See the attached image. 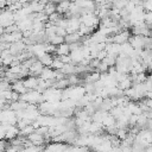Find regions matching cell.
I'll use <instances>...</instances> for the list:
<instances>
[{
    "mask_svg": "<svg viewBox=\"0 0 152 152\" xmlns=\"http://www.w3.org/2000/svg\"><path fill=\"white\" fill-rule=\"evenodd\" d=\"M146 152H152V148H151V147H148V148L146 150Z\"/></svg>",
    "mask_w": 152,
    "mask_h": 152,
    "instance_id": "cell-23",
    "label": "cell"
},
{
    "mask_svg": "<svg viewBox=\"0 0 152 152\" xmlns=\"http://www.w3.org/2000/svg\"><path fill=\"white\" fill-rule=\"evenodd\" d=\"M6 135V125L0 124V140H4Z\"/></svg>",
    "mask_w": 152,
    "mask_h": 152,
    "instance_id": "cell-20",
    "label": "cell"
},
{
    "mask_svg": "<svg viewBox=\"0 0 152 152\" xmlns=\"http://www.w3.org/2000/svg\"><path fill=\"white\" fill-rule=\"evenodd\" d=\"M20 131L19 128L14 125H6V135H5V139H10V140H13L15 139L18 135H19Z\"/></svg>",
    "mask_w": 152,
    "mask_h": 152,
    "instance_id": "cell-5",
    "label": "cell"
},
{
    "mask_svg": "<svg viewBox=\"0 0 152 152\" xmlns=\"http://www.w3.org/2000/svg\"><path fill=\"white\" fill-rule=\"evenodd\" d=\"M4 74H5L4 68H2V66H0V76H4Z\"/></svg>",
    "mask_w": 152,
    "mask_h": 152,
    "instance_id": "cell-22",
    "label": "cell"
},
{
    "mask_svg": "<svg viewBox=\"0 0 152 152\" xmlns=\"http://www.w3.org/2000/svg\"><path fill=\"white\" fill-rule=\"evenodd\" d=\"M115 134H116V137H118L120 140H125V139L127 138V135H128V134H127V131H126L125 128H119Z\"/></svg>",
    "mask_w": 152,
    "mask_h": 152,
    "instance_id": "cell-19",
    "label": "cell"
},
{
    "mask_svg": "<svg viewBox=\"0 0 152 152\" xmlns=\"http://www.w3.org/2000/svg\"><path fill=\"white\" fill-rule=\"evenodd\" d=\"M128 39H129V32H128L127 30L120 31L119 33H115V34H113V37H112V42H113L114 44H119V45H122V44L127 43Z\"/></svg>",
    "mask_w": 152,
    "mask_h": 152,
    "instance_id": "cell-2",
    "label": "cell"
},
{
    "mask_svg": "<svg viewBox=\"0 0 152 152\" xmlns=\"http://www.w3.org/2000/svg\"><path fill=\"white\" fill-rule=\"evenodd\" d=\"M63 66H64V64L59 61L58 57L53 58V61H52V63H51V65H50V68H51L52 70H55V71H56V70H57V71H61Z\"/></svg>",
    "mask_w": 152,
    "mask_h": 152,
    "instance_id": "cell-15",
    "label": "cell"
},
{
    "mask_svg": "<svg viewBox=\"0 0 152 152\" xmlns=\"http://www.w3.org/2000/svg\"><path fill=\"white\" fill-rule=\"evenodd\" d=\"M48 40H49L50 44H52V45H55V46H58V45H61V44L64 43V38H63V37H59V36H57V34H53V36L48 37Z\"/></svg>",
    "mask_w": 152,
    "mask_h": 152,
    "instance_id": "cell-12",
    "label": "cell"
},
{
    "mask_svg": "<svg viewBox=\"0 0 152 152\" xmlns=\"http://www.w3.org/2000/svg\"><path fill=\"white\" fill-rule=\"evenodd\" d=\"M4 33H5V28H4V27H1V26H0V37H1V36H2V34H4Z\"/></svg>",
    "mask_w": 152,
    "mask_h": 152,
    "instance_id": "cell-21",
    "label": "cell"
},
{
    "mask_svg": "<svg viewBox=\"0 0 152 152\" xmlns=\"http://www.w3.org/2000/svg\"><path fill=\"white\" fill-rule=\"evenodd\" d=\"M14 24V18H13V13L8 10H2L0 12V26L6 28L11 25Z\"/></svg>",
    "mask_w": 152,
    "mask_h": 152,
    "instance_id": "cell-1",
    "label": "cell"
},
{
    "mask_svg": "<svg viewBox=\"0 0 152 152\" xmlns=\"http://www.w3.org/2000/svg\"><path fill=\"white\" fill-rule=\"evenodd\" d=\"M0 66H2V59L0 58Z\"/></svg>",
    "mask_w": 152,
    "mask_h": 152,
    "instance_id": "cell-24",
    "label": "cell"
},
{
    "mask_svg": "<svg viewBox=\"0 0 152 152\" xmlns=\"http://www.w3.org/2000/svg\"><path fill=\"white\" fill-rule=\"evenodd\" d=\"M56 53L59 56H69L70 55V48H69V44L66 43H63L61 45H58L56 48Z\"/></svg>",
    "mask_w": 152,
    "mask_h": 152,
    "instance_id": "cell-9",
    "label": "cell"
},
{
    "mask_svg": "<svg viewBox=\"0 0 152 152\" xmlns=\"http://www.w3.org/2000/svg\"><path fill=\"white\" fill-rule=\"evenodd\" d=\"M100 76H101V74L99 72V71H94V72H91V74H89L88 76H87V82H89V83H96L97 81H100Z\"/></svg>",
    "mask_w": 152,
    "mask_h": 152,
    "instance_id": "cell-16",
    "label": "cell"
},
{
    "mask_svg": "<svg viewBox=\"0 0 152 152\" xmlns=\"http://www.w3.org/2000/svg\"><path fill=\"white\" fill-rule=\"evenodd\" d=\"M36 129H34V127L32 126V124L31 125H27L26 127H24L23 129H20V133H19V135H30L31 133H33Z\"/></svg>",
    "mask_w": 152,
    "mask_h": 152,
    "instance_id": "cell-18",
    "label": "cell"
},
{
    "mask_svg": "<svg viewBox=\"0 0 152 152\" xmlns=\"http://www.w3.org/2000/svg\"><path fill=\"white\" fill-rule=\"evenodd\" d=\"M80 38H81V36L77 32H75V33H68L64 37V42L66 44H74V43H78L80 42Z\"/></svg>",
    "mask_w": 152,
    "mask_h": 152,
    "instance_id": "cell-10",
    "label": "cell"
},
{
    "mask_svg": "<svg viewBox=\"0 0 152 152\" xmlns=\"http://www.w3.org/2000/svg\"><path fill=\"white\" fill-rule=\"evenodd\" d=\"M38 77H36V76H28L27 78H25L24 81H23V83H24V86H25V88L26 89H28V90H36V88L38 87Z\"/></svg>",
    "mask_w": 152,
    "mask_h": 152,
    "instance_id": "cell-6",
    "label": "cell"
},
{
    "mask_svg": "<svg viewBox=\"0 0 152 152\" xmlns=\"http://www.w3.org/2000/svg\"><path fill=\"white\" fill-rule=\"evenodd\" d=\"M39 76H40L39 77L40 80H44V81H53L57 77V71L52 70L51 68H44L43 71H42V74Z\"/></svg>",
    "mask_w": 152,
    "mask_h": 152,
    "instance_id": "cell-4",
    "label": "cell"
},
{
    "mask_svg": "<svg viewBox=\"0 0 152 152\" xmlns=\"http://www.w3.org/2000/svg\"><path fill=\"white\" fill-rule=\"evenodd\" d=\"M69 7H70V2L68 1H64V2H59L57 6H56V10H57V13H65L69 11Z\"/></svg>",
    "mask_w": 152,
    "mask_h": 152,
    "instance_id": "cell-14",
    "label": "cell"
},
{
    "mask_svg": "<svg viewBox=\"0 0 152 152\" xmlns=\"http://www.w3.org/2000/svg\"><path fill=\"white\" fill-rule=\"evenodd\" d=\"M43 69H44V65H43L39 61H36V62L30 66L28 72H30L31 75H33V76H37V75H40V74H42Z\"/></svg>",
    "mask_w": 152,
    "mask_h": 152,
    "instance_id": "cell-8",
    "label": "cell"
},
{
    "mask_svg": "<svg viewBox=\"0 0 152 152\" xmlns=\"http://www.w3.org/2000/svg\"><path fill=\"white\" fill-rule=\"evenodd\" d=\"M38 59H39V62H40L44 66H50L51 63H52V61H53V57H52L50 53H45L44 56H42V57L38 58Z\"/></svg>",
    "mask_w": 152,
    "mask_h": 152,
    "instance_id": "cell-13",
    "label": "cell"
},
{
    "mask_svg": "<svg viewBox=\"0 0 152 152\" xmlns=\"http://www.w3.org/2000/svg\"><path fill=\"white\" fill-rule=\"evenodd\" d=\"M61 72H62L63 75H74V74L76 72V66H75L74 64H71V63L64 64V66L62 68Z\"/></svg>",
    "mask_w": 152,
    "mask_h": 152,
    "instance_id": "cell-11",
    "label": "cell"
},
{
    "mask_svg": "<svg viewBox=\"0 0 152 152\" xmlns=\"http://www.w3.org/2000/svg\"><path fill=\"white\" fill-rule=\"evenodd\" d=\"M81 26V21L78 18L76 17H71L70 19H68V26H66V33H75L78 31Z\"/></svg>",
    "mask_w": 152,
    "mask_h": 152,
    "instance_id": "cell-3",
    "label": "cell"
},
{
    "mask_svg": "<svg viewBox=\"0 0 152 152\" xmlns=\"http://www.w3.org/2000/svg\"><path fill=\"white\" fill-rule=\"evenodd\" d=\"M11 90L14 91V93H17V94H19V96L23 95V94H25V93L27 91V89L25 88L23 81H19V80L12 83V86H11Z\"/></svg>",
    "mask_w": 152,
    "mask_h": 152,
    "instance_id": "cell-7",
    "label": "cell"
},
{
    "mask_svg": "<svg viewBox=\"0 0 152 152\" xmlns=\"http://www.w3.org/2000/svg\"><path fill=\"white\" fill-rule=\"evenodd\" d=\"M0 12H1V10H0Z\"/></svg>",
    "mask_w": 152,
    "mask_h": 152,
    "instance_id": "cell-25",
    "label": "cell"
},
{
    "mask_svg": "<svg viewBox=\"0 0 152 152\" xmlns=\"http://www.w3.org/2000/svg\"><path fill=\"white\" fill-rule=\"evenodd\" d=\"M55 12H56V6H55V4H51V2H48L44 7V11H43V13L48 17L51 15L52 13H55Z\"/></svg>",
    "mask_w": 152,
    "mask_h": 152,
    "instance_id": "cell-17",
    "label": "cell"
}]
</instances>
